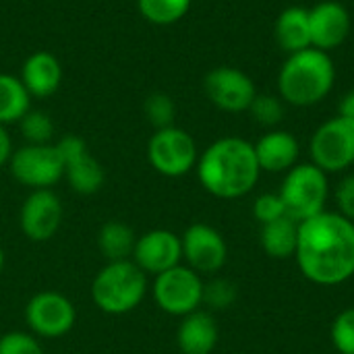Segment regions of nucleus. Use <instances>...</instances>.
Returning a JSON list of instances; mask_svg holds the SVG:
<instances>
[{
    "label": "nucleus",
    "instance_id": "18",
    "mask_svg": "<svg viewBox=\"0 0 354 354\" xmlns=\"http://www.w3.org/2000/svg\"><path fill=\"white\" fill-rule=\"evenodd\" d=\"M19 79L23 81V85L31 97H39V100L50 97L52 93H56V89L62 83L60 60L46 50L33 52L23 62Z\"/></svg>",
    "mask_w": 354,
    "mask_h": 354
},
{
    "label": "nucleus",
    "instance_id": "31",
    "mask_svg": "<svg viewBox=\"0 0 354 354\" xmlns=\"http://www.w3.org/2000/svg\"><path fill=\"white\" fill-rule=\"evenodd\" d=\"M253 216L255 220L263 226V224H270L274 220H280L286 216V209H284V203L280 199L278 193H263L255 199V205H253Z\"/></svg>",
    "mask_w": 354,
    "mask_h": 354
},
{
    "label": "nucleus",
    "instance_id": "29",
    "mask_svg": "<svg viewBox=\"0 0 354 354\" xmlns=\"http://www.w3.org/2000/svg\"><path fill=\"white\" fill-rule=\"evenodd\" d=\"M332 344L340 354H354V307L344 309L332 324Z\"/></svg>",
    "mask_w": 354,
    "mask_h": 354
},
{
    "label": "nucleus",
    "instance_id": "13",
    "mask_svg": "<svg viewBox=\"0 0 354 354\" xmlns=\"http://www.w3.org/2000/svg\"><path fill=\"white\" fill-rule=\"evenodd\" d=\"M62 218L64 207L60 197L52 189H35L21 205L19 226L31 243H46L58 232Z\"/></svg>",
    "mask_w": 354,
    "mask_h": 354
},
{
    "label": "nucleus",
    "instance_id": "35",
    "mask_svg": "<svg viewBox=\"0 0 354 354\" xmlns=\"http://www.w3.org/2000/svg\"><path fill=\"white\" fill-rule=\"evenodd\" d=\"M2 268H4V251L0 247V272H2Z\"/></svg>",
    "mask_w": 354,
    "mask_h": 354
},
{
    "label": "nucleus",
    "instance_id": "17",
    "mask_svg": "<svg viewBox=\"0 0 354 354\" xmlns=\"http://www.w3.org/2000/svg\"><path fill=\"white\" fill-rule=\"evenodd\" d=\"M257 164L266 172H288L297 166L301 156L299 139L282 129H272L263 133L257 143H253Z\"/></svg>",
    "mask_w": 354,
    "mask_h": 354
},
{
    "label": "nucleus",
    "instance_id": "20",
    "mask_svg": "<svg viewBox=\"0 0 354 354\" xmlns=\"http://www.w3.org/2000/svg\"><path fill=\"white\" fill-rule=\"evenodd\" d=\"M274 37L286 54H295L311 48L309 33V8L286 6L274 23Z\"/></svg>",
    "mask_w": 354,
    "mask_h": 354
},
{
    "label": "nucleus",
    "instance_id": "26",
    "mask_svg": "<svg viewBox=\"0 0 354 354\" xmlns=\"http://www.w3.org/2000/svg\"><path fill=\"white\" fill-rule=\"evenodd\" d=\"M247 112L251 114V118L257 124L268 127V129H276L284 118V102H282L280 95L257 93Z\"/></svg>",
    "mask_w": 354,
    "mask_h": 354
},
{
    "label": "nucleus",
    "instance_id": "12",
    "mask_svg": "<svg viewBox=\"0 0 354 354\" xmlns=\"http://www.w3.org/2000/svg\"><path fill=\"white\" fill-rule=\"evenodd\" d=\"M62 162L64 178L68 187L79 195H93L104 187L106 174L102 164L91 156L87 143L79 135H66L56 143Z\"/></svg>",
    "mask_w": 354,
    "mask_h": 354
},
{
    "label": "nucleus",
    "instance_id": "4",
    "mask_svg": "<svg viewBox=\"0 0 354 354\" xmlns=\"http://www.w3.org/2000/svg\"><path fill=\"white\" fill-rule=\"evenodd\" d=\"M147 274L133 261L106 263L91 282L95 307L108 315H124L137 309L147 295Z\"/></svg>",
    "mask_w": 354,
    "mask_h": 354
},
{
    "label": "nucleus",
    "instance_id": "19",
    "mask_svg": "<svg viewBox=\"0 0 354 354\" xmlns=\"http://www.w3.org/2000/svg\"><path fill=\"white\" fill-rule=\"evenodd\" d=\"M218 338L220 330L214 315L201 309L185 315L176 330V344L183 354H212Z\"/></svg>",
    "mask_w": 354,
    "mask_h": 354
},
{
    "label": "nucleus",
    "instance_id": "27",
    "mask_svg": "<svg viewBox=\"0 0 354 354\" xmlns=\"http://www.w3.org/2000/svg\"><path fill=\"white\" fill-rule=\"evenodd\" d=\"M21 135L29 145H46L54 137V122L41 110H29L21 120Z\"/></svg>",
    "mask_w": 354,
    "mask_h": 354
},
{
    "label": "nucleus",
    "instance_id": "32",
    "mask_svg": "<svg viewBox=\"0 0 354 354\" xmlns=\"http://www.w3.org/2000/svg\"><path fill=\"white\" fill-rule=\"evenodd\" d=\"M336 203H338V214L344 216L346 220L354 222V174H346L338 187H336Z\"/></svg>",
    "mask_w": 354,
    "mask_h": 354
},
{
    "label": "nucleus",
    "instance_id": "34",
    "mask_svg": "<svg viewBox=\"0 0 354 354\" xmlns=\"http://www.w3.org/2000/svg\"><path fill=\"white\" fill-rule=\"evenodd\" d=\"M338 116H344L348 120H354V89L342 95L340 104H338Z\"/></svg>",
    "mask_w": 354,
    "mask_h": 354
},
{
    "label": "nucleus",
    "instance_id": "11",
    "mask_svg": "<svg viewBox=\"0 0 354 354\" xmlns=\"http://www.w3.org/2000/svg\"><path fill=\"white\" fill-rule=\"evenodd\" d=\"M207 100L222 112H247L257 95L253 79L236 66H216L203 79Z\"/></svg>",
    "mask_w": 354,
    "mask_h": 354
},
{
    "label": "nucleus",
    "instance_id": "5",
    "mask_svg": "<svg viewBox=\"0 0 354 354\" xmlns=\"http://www.w3.org/2000/svg\"><path fill=\"white\" fill-rule=\"evenodd\" d=\"M278 195L284 203L286 216L295 222H305L326 212L330 195L328 174L311 162L297 164L286 172Z\"/></svg>",
    "mask_w": 354,
    "mask_h": 354
},
{
    "label": "nucleus",
    "instance_id": "33",
    "mask_svg": "<svg viewBox=\"0 0 354 354\" xmlns=\"http://www.w3.org/2000/svg\"><path fill=\"white\" fill-rule=\"evenodd\" d=\"M12 151H15V149H12L10 135H8L6 127H4V124H0V168H2V166H8Z\"/></svg>",
    "mask_w": 354,
    "mask_h": 354
},
{
    "label": "nucleus",
    "instance_id": "30",
    "mask_svg": "<svg viewBox=\"0 0 354 354\" xmlns=\"http://www.w3.org/2000/svg\"><path fill=\"white\" fill-rule=\"evenodd\" d=\"M0 354H44V348L29 332H6L0 336Z\"/></svg>",
    "mask_w": 354,
    "mask_h": 354
},
{
    "label": "nucleus",
    "instance_id": "28",
    "mask_svg": "<svg viewBox=\"0 0 354 354\" xmlns=\"http://www.w3.org/2000/svg\"><path fill=\"white\" fill-rule=\"evenodd\" d=\"M239 292L234 282L226 280V278H214L207 284H203V305H207L209 309H228L234 305Z\"/></svg>",
    "mask_w": 354,
    "mask_h": 354
},
{
    "label": "nucleus",
    "instance_id": "6",
    "mask_svg": "<svg viewBox=\"0 0 354 354\" xmlns=\"http://www.w3.org/2000/svg\"><path fill=\"white\" fill-rule=\"evenodd\" d=\"M147 160L156 172L168 178L189 174L199 160L195 139L180 127L153 131L147 141Z\"/></svg>",
    "mask_w": 354,
    "mask_h": 354
},
{
    "label": "nucleus",
    "instance_id": "16",
    "mask_svg": "<svg viewBox=\"0 0 354 354\" xmlns=\"http://www.w3.org/2000/svg\"><path fill=\"white\" fill-rule=\"evenodd\" d=\"M353 27L351 12L338 0H322L313 8H309V33L311 48L332 52L340 48Z\"/></svg>",
    "mask_w": 354,
    "mask_h": 354
},
{
    "label": "nucleus",
    "instance_id": "24",
    "mask_svg": "<svg viewBox=\"0 0 354 354\" xmlns=\"http://www.w3.org/2000/svg\"><path fill=\"white\" fill-rule=\"evenodd\" d=\"M193 0H137L141 17L153 25L178 23L191 8Z\"/></svg>",
    "mask_w": 354,
    "mask_h": 354
},
{
    "label": "nucleus",
    "instance_id": "2",
    "mask_svg": "<svg viewBox=\"0 0 354 354\" xmlns=\"http://www.w3.org/2000/svg\"><path fill=\"white\" fill-rule=\"evenodd\" d=\"M201 187L218 199H239L249 195L261 174L255 147L243 137L216 139L197 160Z\"/></svg>",
    "mask_w": 354,
    "mask_h": 354
},
{
    "label": "nucleus",
    "instance_id": "10",
    "mask_svg": "<svg viewBox=\"0 0 354 354\" xmlns=\"http://www.w3.org/2000/svg\"><path fill=\"white\" fill-rule=\"evenodd\" d=\"M25 322L33 336L60 338L68 334L77 322V311L71 299L56 290H44L25 305Z\"/></svg>",
    "mask_w": 354,
    "mask_h": 354
},
{
    "label": "nucleus",
    "instance_id": "25",
    "mask_svg": "<svg viewBox=\"0 0 354 354\" xmlns=\"http://www.w3.org/2000/svg\"><path fill=\"white\" fill-rule=\"evenodd\" d=\"M143 114L147 118V122L158 131V129H166V127H174V118H176V104L168 93L156 91L149 93L143 102Z\"/></svg>",
    "mask_w": 354,
    "mask_h": 354
},
{
    "label": "nucleus",
    "instance_id": "1",
    "mask_svg": "<svg viewBox=\"0 0 354 354\" xmlns=\"http://www.w3.org/2000/svg\"><path fill=\"white\" fill-rule=\"evenodd\" d=\"M303 276L319 286H338L354 276V222L322 212L299 222L295 251Z\"/></svg>",
    "mask_w": 354,
    "mask_h": 354
},
{
    "label": "nucleus",
    "instance_id": "7",
    "mask_svg": "<svg viewBox=\"0 0 354 354\" xmlns=\"http://www.w3.org/2000/svg\"><path fill=\"white\" fill-rule=\"evenodd\" d=\"M311 164L326 174L344 172L354 164V120L334 116L317 127L309 143Z\"/></svg>",
    "mask_w": 354,
    "mask_h": 354
},
{
    "label": "nucleus",
    "instance_id": "23",
    "mask_svg": "<svg viewBox=\"0 0 354 354\" xmlns=\"http://www.w3.org/2000/svg\"><path fill=\"white\" fill-rule=\"evenodd\" d=\"M31 110V95L23 81L10 73H0V124L19 122Z\"/></svg>",
    "mask_w": 354,
    "mask_h": 354
},
{
    "label": "nucleus",
    "instance_id": "14",
    "mask_svg": "<svg viewBox=\"0 0 354 354\" xmlns=\"http://www.w3.org/2000/svg\"><path fill=\"white\" fill-rule=\"evenodd\" d=\"M180 243H183V259L199 276L216 274L224 268L228 257V247L224 236L214 226L195 222L183 232Z\"/></svg>",
    "mask_w": 354,
    "mask_h": 354
},
{
    "label": "nucleus",
    "instance_id": "15",
    "mask_svg": "<svg viewBox=\"0 0 354 354\" xmlns=\"http://www.w3.org/2000/svg\"><path fill=\"white\" fill-rule=\"evenodd\" d=\"M133 261L147 276H153V278L180 266V261H183L180 236L170 230H164V228H156V230H149V232L137 236Z\"/></svg>",
    "mask_w": 354,
    "mask_h": 354
},
{
    "label": "nucleus",
    "instance_id": "9",
    "mask_svg": "<svg viewBox=\"0 0 354 354\" xmlns=\"http://www.w3.org/2000/svg\"><path fill=\"white\" fill-rule=\"evenodd\" d=\"M10 174L23 187L52 189L58 180L64 178V162L56 143L46 145H23L12 151L8 162Z\"/></svg>",
    "mask_w": 354,
    "mask_h": 354
},
{
    "label": "nucleus",
    "instance_id": "22",
    "mask_svg": "<svg viewBox=\"0 0 354 354\" xmlns=\"http://www.w3.org/2000/svg\"><path fill=\"white\" fill-rule=\"evenodd\" d=\"M299 222L284 216L261 226V249L272 259H288L297 251Z\"/></svg>",
    "mask_w": 354,
    "mask_h": 354
},
{
    "label": "nucleus",
    "instance_id": "8",
    "mask_svg": "<svg viewBox=\"0 0 354 354\" xmlns=\"http://www.w3.org/2000/svg\"><path fill=\"white\" fill-rule=\"evenodd\" d=\"M203 280L189 266H176L153 278L151 295L156 305L168 315L185 317L203 305Z\"/></svg>",
    "mask_w": 354,
    "mask_h": 354
},
{
    "label": "nucleus",
    "instance_id": "3",
    "mask_svg": "<svg viewBox=\"0 0 354 354\" xmlns=\"http://www.w3.org/2000/svg\"><path fill=\"white\" fill-rule=\"evenodd\" d=\"M336 83V66L328 52L307 48L282 62L278 73V95L295 108H309L324 102Z\"/></svg>",
    "mask_w": 354,
    "mask_h": 354
},
{
    "label": "nucleus",
    "instance_id": "21",
    "mask_svg": "<svg viewBox=\"0 0 354 354\" xmlns=\"http://www.w3.org/2000/svg\"><path fill=\"white\" fill-rule=\"evenodd\" d=\"M137 245L135 230L120 222V220H108L102 224L97 232V249L106 257V261H129L133 259V251Z\"/></svg>",
    "mask_w": 354,
    "mask_h": 354
}]
</instances>
